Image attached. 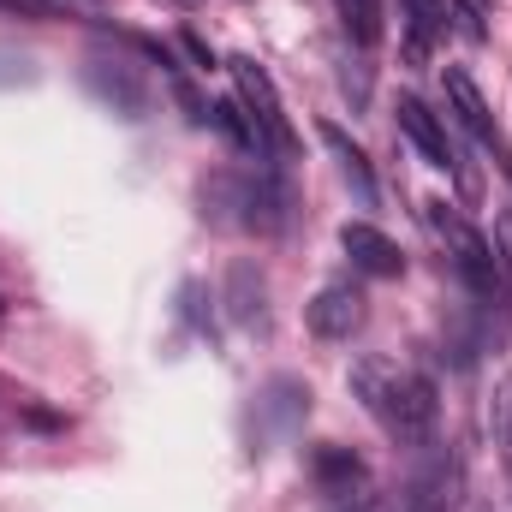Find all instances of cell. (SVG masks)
<instances>
[{
    "label": "cell",
    "mask_w": 512,
    "mask_h": 512,
    "mask_svg": "<svg viewBox=\"0 0 512 512\" xmlns=\"http://www.w3.org/2000/svg\"><path fill=\"white\" fill-rule=\"evenodd\" d=\"M256 411H262L274 429H292V423H304V417H310V387L292 382V376H274V382L262 387Z\"/></svg>",
    "instance_id": "10"
},
{
    "label": "cell",
    "mask_w": 512,
    "mask_h": 512,
    "mask_svg": "<svg viewBox=\"0 0 512 512\" xmlns=\"http://www.w3.org/2000/svg\"><path fill=\"white\" fill-rule=\"evenodd\" d=\"M447 108H453V120L477 137V149L483 155H495V167L512 179V149H507V131L495 126V114H489V102H483V90H477V78L465 72V66H447Z\"/></svg>",
    "instance_id": "4"
},
{
    "label": "cell",
    "mask_w": 512,
    "mask_h": 512,
    "mask_svg": "<svg viewBox=\"0 0 512 512\" xmlns=\"http://www.w3.org/2000/svg\"><path fill=\"white\" fill-rule=\"evenodd\" d=\"M316 137H322V149L340 161V173H346V185L358 191V203H376V173H370V155H364V149H358V143H352L340 126H328V120L316 126Z\"/></svg>",
    "instance_id": "9"
},
{
    "label": "cell",
    "mask_w": 512,
    "mask_h": 512,
    "mask_svg": "<svg viewBox=\"0 0 512 512\" xmlns=\"http://www.w3.org/2000/svg\"><path fill=\"white\" fill-rule=\"evenodd\" d=\"M227 72H233V102L251 114L262 149H274V155L286 161V155L298 149V137H292V126H286V114H280V90H274V78L256 66L251 54H233V60H227Z\"/></svg>",
    "instance_id": "3"
},
{
    "label": "cell",
    "mask_w": 512,
    "mask_h": 512,
    "mask_svg": "<svg viewBox=\"0 0 512 512\" xmlns=\"http://www.w3.org/2000/svg\"><path fill=\"white\" fill-rule=\"evenodd\" d=\"M340 251L352 256V268H364V274H376V280H399V274H405L399 245L387 239L382 227H370V221H346V227H340Z\"/></svg>",
    "instance_id": "6"
},
{
    "label": "cell",
    "mask_w": 512,
    "mask_h": 512,
    "mask_svg": "<svg viewBox=\"0 0 512 512\" xmlns=\"http://www.w3.org/2000/svg\"><path fill=\"white\" fill-rule=\"evenodd\" d=\"M179 42H185V54H191V60H197V66H215V54H209V42H203V36H197V30H185V36H179Z\"/></svg>",
    "instance_id": "19"
},
{
    "label": "cell",
    "mask_w": 512,
    "mask_h": 512,
    "mask_svg": "<svg viewBox=\"0 0 512 512\" xmlns=\"http://www.w3.org/2000/svg\"><path fill=\"white\" fill-rule=\"evenodd\" d=\"M227 310H233V322H262V274L251 262H239L227 274Z\"/></svg>",
    "instance_id": "15"
},
{
    "label": "cell",
    "mask_w": 512,
    "mask_h": 512,
    "mask_svg": "<svg viewBox=\"0 0 512 512\" xmlns=\"http://www.w3.org/2000/svg\"><path fill=\"white\" fill-rule=\"evenodd\" d=\"M209 126L221 131L239 155H262V137H256V126H251V114L227 96V102H209Z\"/></svg>",
    "instance_id": "14"
},
{
    "label": "cell",
    "mask_w": 512,
    "mask_h": 512,
    "mask_svg": "<svg viewBox=\"0 0 512 512\" xmlns=\"http://www.w3.org/2000/svg\"><path fill=\"white\" fill-rule=\"evenodd\" d=\"M399 18H405V54L423 66L429 60V48L447 36V0H399Z\"/></svg>",
    "instance_id": "8"
},
{
    "label": "cell",
    "mask_w": 512,
    "mask_h": 512,
    "mask_svg": "<svg viewBox=\"0 0 512 512\" xmlns=\"http://www.w3.org/2000/svg\"><path fill=\"white\" fill-rule=\"evenodd\" d=\"M310 471H316V483H322V495H352V489L364 483V459H358L352 447H316V459H310Z\"/></svg>",
    "instance_id": "12"
},
{
    "label": "cell",
    "mask_w": 512,
    "mask_h": 512,
    "mask_svg": "<svg viewBox=\"0 0 512 512\" xmlns=\"http://www.w3.org/2000/svg\"><path fill=\"white\" fill-rule=\"evenodd\" d=\"M0 12L30 18V24H54V18H66V6H60V0H0Z\"/></svg>",
    "instance_id": "16"
},
{
    "label": "cell",
    "mask_w": 512,
    "mask_h": 512,
    "mask_svg": "<svg viewBox=\"0 0 512 512\" xmlns=\"http://www.w3.org/2000/svg\"><path fill=\"white\" fill-rule=\"evenodd\" d=\"M453 18H459V30H465L471 42H483V18H477V6H471V0H453Z\"/></svg>",
    "instance_id": "18"
},
{
    "label": "cell",
    "mask_w": 512,
    "mask_h": 512,
    "mask_svg": "<svg viewBox=\"0 0 512 512\" xmlns=\"http://www.w3.org/2000/svg\"><path fill=\"white\" fill-rule=\"evenodd\" d=\"M393 120H399V131L417 143V155H423L429 167H453V143H447L441 114H429L417 96H399V102H393Z\"/></svg>",
    "instance_id": "7"
},
{
    "label": "cell",
    "mask_w": 512,
    "mask_h": 512,
    "mask_svg": "<svg viewBox=\"0 0 512 512\" xmlns=\"http://www.w3.org/2000/svg\"><path fill=\"white\" fill-rule=\"evenodd\" d=\"M495 435H501V453H507V471H512V376L501 382V399H495Z\"/></svg>",
    "instance_id": "17"
},
{
    "label": "cell",
    "mask_w": 512,
    "mask_h": 512,
    "mask_svg": "<svg viewBox=\"0 0 512 512\" xmlns=\"http://www.w3.org/2000/svg\"><path fill=\"white\" fill-rule=\"evenodd\" d=\"M334 12H340V24H346V36L364 48V54H376L382 48V30H387V0H334Z\"/></svg>",
    "instance_id": "13"
},
{
    "label": "cell",
    "mask_w": 512,
    "mask_h": 512,
    "mask_svg": "<svg viewBox=\"0 0 512 512\" xmlns=\"http://www.w3.org/2000/svg\"><path fill=\"white\" fill-rule=\"evenodd\" d=\"M84 84H90L108 108H120L126 120H137V114H143V102H149V96H143V84L131 78L126 66H90V72H84Z\"/></svg>",
    "instance_id": "11"
},
{
    "label": "cell",
    "mask_w": 512,
    "mask_h": 512,
    "mask_svg": "<svg viewBox=\"0 0 512 512\" xmlns=\"http://www.w3.org/2000/svg\"><path fill=\"white\" fill-rule=\"evenodd\" d=\"M304 322H310L322 340H352V334L364 328V292L346 286V280H334V286H322V292L304 304Z\"/></svg>",
    "instance_id": "5"
},
{
    "label": "cell",
    "mask_w": 512,
    "mask_h": 512,
    "mask_svg": "<svg viewBox=\"0 0 512 512\" xmlns=\"http://www.w3.org/2000/svg\"><path fill=\"white\" fill-rule=\"evenodd\" d=\"M352 393L364 399V411L382 423V435H393L399 447L429 441V429H435V417H441L435 382H429L423 370H399V364H382V358L352 364Z\"/></svg>",
    "instance_id": "1"
},
{
    "label": "cell",
    "mask_w": 512,
    "mask_h": 512,
    "mask_svg": "<svg viewBox=\"0 0 512 512\" xmlns=\"http://www.w3.org/2000/svg\"><path fill=\"white\" fill-rule=\"evenodd\" d=\"M423 215H429V227L447 239V256H453L459 280H465L477 298H495V292H501V274H507V268H501V251H495V245H489V239L453 209V203H441V197H429Z\"/></svg>",
    "instance_id": "2"
}]
</instances>
